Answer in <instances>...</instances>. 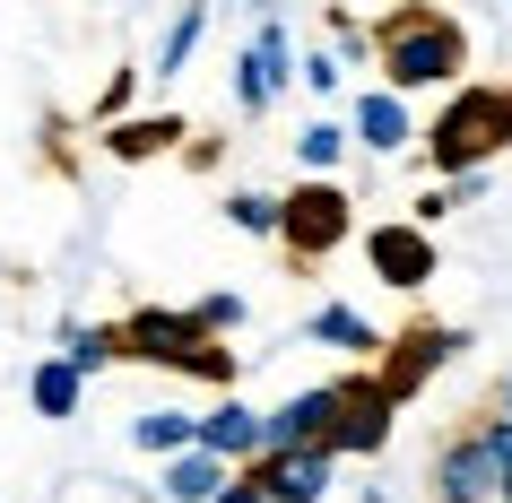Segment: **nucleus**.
Segmentation results:
<instances>
[{
  "label": "nucleus",
  "mask_w": 512,
  "mask_h": 503,
  "mask_svg": "<svg viewBox=\"0 0 512 503\" xmlns=\"http://www.w3.org/2000/svg\"><path fill=\"white\" fill-rule=\"evenodd\" d=\"M469 434H478L486 469H495V503H512V417L495 408V417H469Z\"/></svg>",
  "instance_id": "22"
},
{
  "label": "nucleus",
  "mask_w": 512,
  "mask_h": 503,
  "mask_svg": "<svg viewBox=\"0 0 512 503\" xmlns=\"http://www.w3.org/2000/svg\"><path fill=\"white\" fill-rule=\"evenodd\" d=\"M226 226L252 243H278V191H226Z\"/></svg>",
  "instance_id": "23"
},
{
  "label": "nucleus",
  "mask_w": 512,
  "mask_h": 503,
  "mask_svg": "<svg viewBox=\"0 0 512 503\" xmlns=\"http://www.w3.org/2000/svg\"><path fill=\"white\" fill-rule=\"evenodd\" d=\"M131 87H139V70H122V79H113V87H105V105H96V113H105V122H113V113L131 105Z\"/></svg>",
  "instance_id": "28"
},
{
  "label": "nucleus",
  "mask_w": 512,
  "mask_h": 503,
  "mask_svg": "<svg viewBox=\"0 0 512 503\" xmlns=\"http://www.w3.org/2000/svg\"><path fill=\"white\" fill-rule=\"evenodd\" d=\"M287 87H296L287 27H278V18H261V27H252V44H243V61H235V105H243V113H270Z\"/></svg>",
  "instance_id": "9"
},
{
  "label": "nucleus",
  "mask_w": 512,
  "mask_h": 503,
  "mask_svg": "<svg viewBox=\"0 0 512 503\" xmlns=\"http://www.w3.org/2000/svg\"><path fill=\"white\" fill-rule=\"evenodd\" d=\"M330 425H339V382H313V391L278 399L270 417H261V451H287V443H330Z\"/></svg>",
  "instance_id": "12"
},
{
  "label": "nucleus",
  "mask_w": 512,
  "mask_h": 503,
  "mask_svg": "<svg viewBox=\"0 0 512 503\" xmlns=\"http://www.w3.org/2000/svg\"><path fill=\"white\" fill-rule=\"evenodd\" d=\"M183 139H191L183 113H113L105 122V157L113 165H148V157H165V148H183Z\"/></svg>",
  "instance_id": "13"
},
{
  "label": "nucleus",
  "mask_w": 512,
  "mask_h": 503,
  "mask_svg": "<svg viewBox=\"0 0 512 503\" xmlns=\"http://www.w3.org/2000/svg\"><path fill=\"white\" fill-rule=\"evenodd\" d=\"M243 477H252L270 503H322L330 486H339V451H330V443H287V451L243 460Z\"/></svg>",
  "instance_id": "8"
},
{
  "label": "nucleus",
  "mask_w": 512,
  "mask_h": 503,
  "mask_svg": "<svg viewBox=\"0 0 512 503\" xmlns=\"http://www.w3.org/2000/svg\"><path fill=\"white\" fill-rule=\"evenodd\" d=\"M200 35H209V0H183L174 27H165V44H157V70H148V79H183V61L200 53Z\"/></svg>",
  "instance_id": "20"
},
{
  "label": "nucleus",
  "mask_w": 512,
  "mask_h": 503,
  "mask_svg": "<svg viewBox=\"0 0 512 503\" xmlns=\"http://www.w3.org/2000/svg\"><path fill=\"white\" fill-rule=\"evenodd\" d=\"M426 503H495V469H486V451H478V434H469V425H460L452 443L434 451Z\"/></svg>",
  "instance_id": "11"
},
{
  "label": "nucleus",
  "mask_w": 512,
  "mask_h": 503,
  "mask_svg": "<svg viewBox=\"0 0 512 503\" xmlns=\"http://www.w3.org/2000/svg\"><path fill=\"white\" fill-rule=\"evenodd\" d=\"M400 434V399L374 382V365H348L339 373V425H330V451L339 460H382Z\"/></svg>",
  "instance_id": "5"
},
{
  "label": "nucleus",
  "mask_w": 512,
  "mask_h": 503,
  "mask_svg": "<svg viewBox=\"0 0 512 503\" xmlns=\"http://www.w3.org/2000/svg\"><path fill=\"white\" fill-rule=\"evenodd\" d=\"M209 503H270V495H261V486H252V477H243V469H235V477H226V486H217V495H209Z\"/></svg>",
  "instance_id": "27"
},
{
  "label": "nucleus",
  "mask_w": 512,
  "mask_h": 503,
  "mask_svg": "<svg viewBox=\"0 0 512 503\" xmlns=\"http://www.w3.org/2000/svg\"><path fill=\"white\" fill-rule=\"evenodd\" d=\"M191 321H200L209 339H235L243 321H252V304H243L235 287H217V295H200V304H191Z\"/></svg>",
  "instance_id": "24"
},
{
  "label": "nucleus",
  "mask_w": 512,
  "mask_h": 503,
  "mask_svg": "<svg viewBox=\"0 0 512 503\" xmlns=\"http://www.w3.org/2000/svg\"><path fill=\"white\" fill-rule=\"evenodd\" d=\"M365 503H391V495H382V486H374V495H365Z\"/></svg>",
  "instance_id": "30"
},
{
  "label": "nucleus",
  "mask_w": 512,
  "mask_h": 503,
  "mask_svg": "<svg viewBox=\"0 0 512 503\" xmlns=\"http://www.w3.org/2000/svg\"><path fill=\"white\" fill-rule=\"evenodd\" d=\"M27 399H35V417H79V399H87V373L70 365V356H44V365L27 373Z\"/></svg>",
  "instance_id": "17"
},
{
  "label": "nucleus",
  "mask_w": 512,
  "mask_h": 503,
  "mask_svg": "<svg viewBox=\"0 0 512 503\" xmlns=\"http://www.w3.org/2000/svg\"><path fill=\"white\" fill-rule=\"evenodd\" d=\"M53 356H70L79 373H105V365H122V339H113V321H61Z\"/></svg>",
  "instance_id": "21"
},
{
  "label": "nucleus",
  "mask_w": 512,
  "mask_h": 503,
  "mask_svg": "<svg viewBox=\"0 0 512 503\" xmlns=\"http://www.w3.org/2000/svg\"><path fill=\"white\" fill-rule=\"evenodd\" d=\"M348 131H356V148H365V157H408V148H417V113H408L400 87L374 79V87H356Z\"/></svg>",
  "instance_id": "10"
},
{
  "label": "nucleus",
  "mask_w": 512,
  "mask_h": 503,
  "mask_svg": "<svg viewBox=\"0 0 512 503\" xmlns=\"http://www.w3.org/2000/svg\"><path fill=\"white\" fill-rule=\"evenodd\" d=\"M460 347H469V339H460L452 321H408V330H391V339H382V356H374V382H382V391H391V399L408 408V399L426 391V382H434L443 365H452Z\"/></svg>",
  "instance_id": "6"
},
{
  "label": "nucleus",
  "mask_w": 512,
  "mask_h": 503,
  "mask_svg": "<svg viewBox=\"0 0 512 503\" xmlns=\"http://www.w3.org/2000/svg\"><path fill=\"white\" fill-rule=\"evenodd\" d=\"M365 269H374L391 295H426L434 287V226H417V217H382V226H365Z\"/></svg>",
  "instance_id": "7"
},
{
  "label": "nucleus",
  "mask_w": 512,
  "mask_h": 503,
  "mask_svg": "<svg viewBox=\"0 0 512 503\" xmlns=\"http://www.w3.org/2000/svg\"><path fill=\"white\" fill-rule=\"evenodd\" d=\"M330 53L339 61H374V27H348V18L330 9Z\"/></svg>",
  "instance_id": "25"
},
{
  "label": "nucleus",
  "mask_w": 512,
  "mask_h": 503,
  "mask_svg": "<svg viewBox=\"0 0 512 503\" xmlns=\"http://www.w3.org/2000/svg\"><path fill=\"white\" fill-rule=\"evenodd\" d=\"M296 79L313 87V96H339V53H304V61H296Z\"/></svg>",
  "instance_id": "26"
},
{
  "label": "nucleus",
  "mask_w": 512,
  "mask_h": 503,
  "mask_svg": "<svg viewBox=\"0 0 512 503\" xmlns=\"http://www.w3.org/2000/svg\"><path fill=\"white\" fill-rule=\"evenodd\" d=\"M200 451H217L226 469H243V460H261V408H243L235 391L217 399V408H200Z\"/></svg>",
  "instance_id": "14"
},
{
  "label": "nucleus",
  "mask_w": 512,
  "mask_h": 503,
  "mask_svg": "<svg viewBox=\"0 0 512 503\" xmlns=\"http://www.w3.org/2000/svg\"><path fill=\"white\" fill-rule=\"evenodd\" d=\"M512 148V87H452V105L417 131V157L434 174H469Z\"/></svg>",
  "instance_id": "3"
},
{
  "label": "nucleus",
  "mask_w": 512,
  "mask_h": 503,
  "mask_svg": "<svg viewBox=\"0 0 512 503\" xmlns=\"http://www.w3.org/2000/svg\"><path fill=\"white\" fill-rule=\"evenodd\" d=\"M226 477H235V469H226L217 451H200V443H191V451H174V460H165L157 495H165V503H209L217 486H226Z\"/></svg>",
  "instance_id": "16"
},
{
  "label": "nucleus",
  "mask_w": 512,
  "mask_h": 503,
  "mask_svg": "<svg viewBox=\"0 0 512 503\" xmlns=\"http://www.w3.org/2000/svg\"><path fill=\"white\" fill-rule=\"evenodd\" d=\"M348 235H356V200H348L339 174H304L296 191H278V252H287L296 269L330 261Z\"/></svg>",
  "instance_id": "4"
},
{
  "label": "nucleus",
  "mask_w": 512,
  "mask_h": 503,
  "mask_svg": "<svg viewBox=\"0 0 512 503\" xmlns=\"http://www.w3.org/2000/svg\"><path fill=\"white\" fill-rule=\"evenodd\" d=\"M304 339L330 347V356H348V365H374L382 356V330L356 313V304H313V313H304Z\"/></svg>",
  "instance_id": "15"
},
{
  "label": "nucleus",
  "mask_w": 512,
  "mask_h": 503,
  "mask_svg": "<svg viewBox=\"0 0 512 503\" xmlns=\"http://www.w3.org/2000/svg\"><path fill=\"white\" fill-rule=\"evenodd\" d=\"M495 408H504V417H512V373H504V391H495Z\"/></svg>",
  "instance_id": "29"
},
{
  "label": "nucleus",
  "mask_w": 512,
  "mask_h": 503,
  "mask_svg": "<svg viewBox=\"0 0 512 503\" xmlns=\"http://www.w3.org/2000/svg\"><path fill=\"white\" fill-rule=\"evenodd\" d=\"M374 70H382V87H400V96L460 87L469 79V27L443 18V9H426V0H400L374 27Z\"/></svg>",
  "instance_id": "1"
},
{
  "label": "nucleus",
  "mask_w": 512,
  "mask_h": 503,
  "mask_svg": "<svg viewBox=\"0 0 512 503\" xmlns=\"http://www.w3.org/2000/svg\"><path fill=\"white\" fill-rule=\"evenodd\" d=\"M200 443V417L191 408H148V417H131V451H157V460H174V451Z\"/></svg>",
  "instance_id": "19"
},
{
  "label": "nucleus",
  "mask_w": 512,
  "mask_h": 503,
  "mask_svg": "<svg viewBox=\"0 0 512 503\" xmlns=\"http://www.w3.org/2000/svg\"><path fill=\"white\" fill-rule=\"evenodd\" d=\"M113 339H122V365H157V373H191V382H209V391H235L243 356L235 347H217L191 304H131V313L113 321Z\"/></svg>",
  "instance_id": "2"
},
{
  "label": "nucleus",
  "mask_w": 512,
  "mask_h": 503,
  "mask_svg": "<svg viewBox=\"0 0 512 503\" xmlns=\"http://www.w3.org/2000/svg\"><path fill=\"white\" fill-rule=\"evenodd\" d=\"M348 148H356L348 113H322V122H304V131H296V165H304V174H339Z\"/></svg>",
  "instance_id": "18"
}]
</instances>
